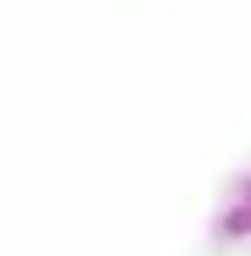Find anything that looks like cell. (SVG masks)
Listing matches in <instances>:
<instances>
[{"label":"cell","instance_id":"obj_1","mask_svg":"<svg viewBox=\"0 0 251 256\" xmlns=\"http://www.w3.org/2000/svg\"><path fill=\"white\" fill-rule=\"evenodd\" d=\"M224 229H229V234H251V186H246V196H240V207H229Z\"/></svg>","mask_w":251,"mask_h":256}]
</instances>
